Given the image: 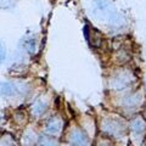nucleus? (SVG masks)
I'll use <instances>...</instances> for the list:
<instances>
[{
    "instance_id": "obj_1",
    "label": "nucleus",
    "mask_w": 146,
    "mask_h": 146,
    "mask_svg": "<svg viewBox=\"0 0 146 146\" xmlns=\"http://www.w3.org/2000/svg\"><path fill=\"white\" fill-rule=\"evenodd\" d=\"M22 88L13 83H0V96H15L21 94Z\"/></svg>"
},
{
    "instance_id": "obj_2",
    "label": "nucleus",
    "mask_w": 146,
    "mask_h": 146,
    "mask_svg": "<svg viewBox=\"0 0 146 146\" xmlns=\"http://www.w3.org/2000/svg\"><path fill=\"white\" fill-rule=\"evenodd\" d=\"M61 129V122L57 119V118H52V119H50L48 125H46V131L50 134H56L58 133Z\"/></svg>"
},
{
    "instance_id": "obj_3",
    "label": "nucleus",
    "mask_w": 146,
    "mask_h": 146,
    "mask_svg": "<svg viewBox=\"0 0 146 146\" xmlns=\"http://www.w3.org/2000/svg\"><path fill=\"white\" fill-rule=\"evenodd\" d=\"M72 143L73 144H86L88 143V139L79 130H74L72 134Z\"/></svg>"
},
{
    "instance_id": "obj_4",
    "label": "nucleus",
    "mask_w": 146,
    "mask_h": 146,
    "mask_svg": "<svg viewBox=\"0 0 146 146\" xmlns=\"http://www.w3.org/2000/svg\"><path fill=\"white\" fill-rule=\"evenodd\" d=\"M45 110H46V107H45L43 102H36L33 106V108H32V112H33L34 116H40L45 112Z\"/></svg>"
},
{
    "instance_id": "obj_5",
    "label": "nucleus",
    "mask_w": 146,
    "mask_h": 146,
    "mask_svg": "<svg viewBox=\"0 0 146 146\" xmlns=\"http://www.w3.org/2000/svg\"><path fill=\"white\" fill-rule=\"evenodd\" d=\"M25 49L28 52H34L35 51V40L34 39H27L25 42Z\"/></svg>"
},
{
    "instance_id": "obj_6",
    "label": "nucleus",
    "mask_w": 146,
    "mask_h": 146,
    "mask_svg": "<svg viewBox=\"0 0 146 146\" xmlns=\"http://www.w3.org/2000/svg\"><path fill=\"white\" fill-rule=\"evenodd\" d=\"M5 56H6V48L3 42H0V65L5 60Z\"/></svg>"
},
{
    "instance_id": "obj_7",
    "label": "nucleus",
    "mask_w": 146,
    "mask_h": 146,
    "mask_svg": "<svg viewBox=\"0 0 146 146\" xmlns=\"http://www.w3.org/2000/svg\"><path fill=\"white\" fill-rule=\"evenodd\" d=\"M13 5V0H0V9H9Z\"/></svg>"
}]
</instances>
